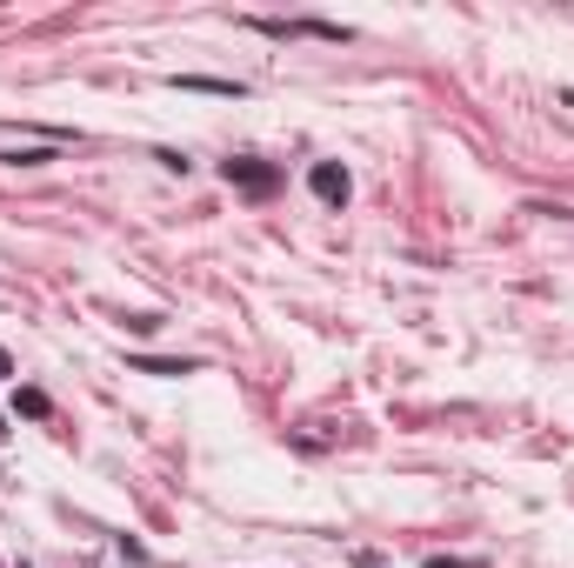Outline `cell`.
Instances as JSON below:
<instances>
[{"instance_id":"obj_5","label":"cell","mask_w":574,"mask_h":568,"mask_svg":"<svg viewBox=\"0 0 574 568\" xmlns=\"http://www.w3.org/2000/svg\"><path fill=\"white\" fill-rule=\"evenodd\" d=\"M14 409H21V415H47V394H41V388H21Z\"/></svg>"},{"instance_id":"obj_3","label":"cell","mask_w":574,"mask_h":568,"mask_svg":"<svg viewBox=\"0 0 574 568\" xmlns=\"http://www.w3.org/2000/svg\"><path fill=\"white\" fill-rule=\"evenodd\" d=\"M181 88H194V94H240L234 80H207V74H181Z\"/></svg>"},{"instance_id":"obj_6","label":"cell","mask_w":574,"mask_h":568,"mask_svg":"<svg viewBox=\"0 0 574 568\" xmlns=\"http://www.w3.org/2000/svg\"><path fill=\"white\" fill-rule=\"evenodd\" d=\"M428 568H474V561H428Z\"/></svg>"},{"instance_id":"obj_1","label":"cell","mask_w":574,"mask_h":568,"mask_svg":"<svg viewBox=\"0 0 574 568\" xmlns=\"http://www.w3.org/2000/svg\"><path fill=\"white\" fill-rule=\"evenodd\" d=\"M221 175H227V188H248V194H274V181H281L274 168H261V160H227Z\"/></svg>"},{"instance_id":"obj_4","label":"cell","mask_w":574,"mask_h":568,"mask_svg":"<svg viewBox=\"0 0 574 568\" xmlns=\"http://www.w3.org/2000/svg\"><path fill=\"white\" fill-rule=\"evenodd\" d=\"M134 368H147V375H194V368H188V361H154V355H140V361H134Z\"/></svg>"},{"instance_id":"obj_2","label":"cell","mask_w":574,"mask_h":568,"mask_svg":"<svg viewBox=\"0 0 574 568\" xmlns=\"http://www.w3.org/2000/svg\"><path fill=\"white\" fill-rule=\"evenodd\" d=\"M307 188H314V194H320L327 208H341V201H348V168H335V160H314Z\"/></svg>"}]
</instances>
